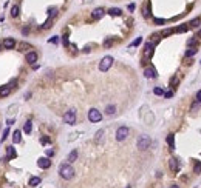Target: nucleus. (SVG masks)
I'll return each instance as SVG.
<instances>
[{"label":"nucleus","mask_w":201,"mask_h":188,"mask_svg":"<svg viewBox=\"0 0 201 188\" xmlns=\"http://www.w3.org/2000/svg\"><path fill=\"white\" fill-rule=\"evenodd\" d=\"M59 174H60L62 179L70 181V179L74 177V170L70 163H64V165H60V168H59Z\"/></svg>","instance_id":"f257e3e1"},{"label":"nucleus","mask_w":201,"mask_h":188,"mask_svg":"<svg viewBox=\"0 0 201 188\" xmlns=\"http://www.w3.org/2000/svg\"><path fill=\"white\" fill-rule=\"evenodd\" d=\"M88 120L93 123H96V122H101L102 120V114H101V111L99 110H96V108H91L90 111H88Z\"/></svg>","instance_id":"f03ea898"},{"label":"nucleus","mask_w":201,"mask_h":188,"mask_svg":"<svg viewBox=\"0 0 201 188\" xmlns=\"http://www.w3.org/2000/svg\"><path fill=\"white\" fill-rule=\"evenodd\" d=\"M111 65H113V57H111V56H105L104 59L101 60V63H99V69L101 71H108L111 68Z\"/></svg>","instance_id":"7ed1b4c3"},{"label":"nucleus","mask_w":201,"mask_h":188,"mask_svg":"<svg viewBox=\"0 0 201 188\" xmlns=\"http://www.w3.org/2000/svg\"><path fill=\"white\" fill-rule=\"evenodd\" d=\"M150 144H152L150 137H149V136H145V134L138 139V148H139V150H147V148L150 146Z\"/></svg>","instance_id":"20e7f679"},{"label":"nucleus","mask_w":201,"mask_h":188,"mask_svg":"<svg viewBox=\"0 0 201 188\" xmlns=\"http://www.w3.org/2000/svg\"><path fill=\"white\" fill-rule=\"evenodd\" d=\"M128 136V128L127 127H121L118 128V131H116V140L118 142H122V140H126Z\"/></svg>","instance_id":"39448f33"},{"label":"nucleus","mask_w":201,"mask_h":188,"mask_svg":"<svg viewBox=\"0 0 201 188\" xmlns=\"http://www.w3.org/2000/svg\"><path fill=\"white\" fill-rule=\"evenodd\" d=\"M64 120H65V123H68V125H74L76 123V111L74 110L67 111L64 116Z\"/></svg>","instance_id":"423d86ee"},{"label":"nucleus","mask_w":201,"mask_h":188,"mask_svg":"<svg viewBox=\"0 0 201 188\" xmlns=\"http://www.w3.org/2000/svg\"><path fill=\"white\" fill-rule=\"evenodd\" d=\"M37 165L42 170H47V168H50L51 167V160H50V157H40L39 160H37Z\"/></svg>","instance_id":"0eeeda50"},{"label":"nucleus","mask_w":201,"mask_h":188,"mask_svg":"<svg viewBox=\"0 0 201 188\" xmlns=\"http://www.w3.org/2000/svg\"><path fill=\"white\" fill-rule=\"evenodd\" d=\"M144 76H145L147 79H155L156 77V69L153 68V66H149V68H145Z\"/></svg>","instance_id":"6e6552de"},{"label":"nucleus","mask_w":201,"mask_h":188,"mask_svg":"<svg viewBox=\"0 0 201 188\" xmlns=\"http://www.w3.org/2000/svg\"><path fill=\"white\" fill-rule=\"evenodd\" d=\"M14 157H17V153H16L14 146H6V160L14 159Z\"/></svg>","instance_id":"1a4fd4ad"},{"label":"nucleus","mask_w":201,"mask_h":188,"mask_svg":"<svg viewBox=\"0 0 201 188\" xmlns=\"http://www.w3.org/2000/svg\"><path fill=\"white\" fill-rule=\"evenodd\" d=\"M169 167H170V170L173 173H178V170H180V165H178V160L175 157H172L170 160H169Z\"/></svg>","instance_id":"9d476101"},{"label":"nucleus","mask_w":201,"mask_h":188,"mask_svg":"<svg viewBox=\"0 0 201 188\" xmlns=\"http://www.w3.org/2000/svg\"><path fill=\"white\" fill-rule=\"evenodd\" d=\"M3 46H5L6 50H12V48L16 46V40H14V39H11V37L5 39V42H3Z\"/></svg>","instance_id":"9b49d317"},{"label":"nucleus","mask_w":201,"mask_h":188,"mask_svg":"<svg viewBox=\"0 0 201 188\" xmlns=\"http://www.w3.org/2000/svg\"><path fill=\"white\" fill-rule=\"evenodd\" d=\"M104 14H105L104 8H96V10L93 11V14H91V16H93V19H96V20H97V19H101V17L104 16Z\"/></svg>","instance_id":"f8f14e48"},{"label":"nucleus","mask_w":201,"mask_h":188,"mask_svg":"<svg viewBox=\"0 0 201 188\" xmlns=\"http://www.w3.org/2000/svg\"><path fill=\"white\" fill-rule=\"evenodd\" d=\"M152 54H153V45L152 43H145V51H144V56L149 59V57H152Z\"/></svg>","instance_id":"ddd939ff"},{"label":"nucleus","mask_w":201,"mask_h":188,"mask_svg":"<svg viewBox=\"0 0 201 188\" xmlns=\"http://www.w3.org/2000/svg\"><path fill=\"white\" fill-rule=\"evenodd\" d=\"M26 62H29V63H34V62H37V54H36L34 51H29L28 54H26Z\"/></svg>","instance_id":"4468645a"},{"label":"nucleus","mask_w":201,"mask_h":188,"mask_svg":"<svg viewBox=\"0 0 201 188\" xmlns=\"http://www.w3.org/2000/svg\"><path fill=\"white\" fill-rule=\"evenodd\" d=\"M20 140H22V133L19 129H16V131L12 133V142H14V144H19Z\"/></svg>","instance_id":"2eb2a0df"},{"label":"nucleus","mask_w":201,"mask_h":188,"mask_svg":"<svg viewBox=\"0 0 201 188\" xmlns=\"http://www.w3.org/2000/svg\"><path fill=\"white\" fill-rule=\"evenodd\" d=\"M167 144L170 146V150H175V134H169L167 136Z\"/></svg>","instance_id":"dca6fc26"},{"label":"nucleus","mask_w":201,"mask_h":188,"mask_svg":"<svg viewBox=\"0 0 201 188\" xmlns=\"http://www.w3.org/2000/svg\"><path fill=\"white\" fill-rule=\"evenodd\" d=\"M76 159H78V151H76V150H73V151H71V153L68 154V157H67V160H68L70 163H73Z\"/></svg>","instance_id":"f3484780"},{"label":"nucleus","mask_w":201,"mask_h":188,"mask_svg":"<svg viewBox=\"0 0 201 188\" xmlns=\"http://www.w3.org/2000/svg\"><path fill=\"white\" fill-rule=\"evenodd\" d=\"M196 51H198V50H196V46L195 48H187V51H186V54H184V57H187V59H189V57H192V56H195L196 54Z\"/></svg>","instance_id":"a211bd4d"},{"label":"nucleus","mask_w":201,"mask_h":188,"mask_svg":"<svg viewBox=\"0 0 201 188\" xmlns=\"http://www.w3.org/2000/svg\"><path fill=\"white\" fill-rule=\"evenodd\" d=\"M10 93H11V88L8 87V85H6V87H3V88H0V97H6Z\"/></svg>","instance_id":"6ab92c4d"},{"label":"nucleus","mask_w":201,"mask_h":188,"mask_svg":"<svg viewBox=\"0 0 201 188\" xmlns=\"http://www.w3.org/2000/svg\"><path fill=\"white\" fill-rule=\"evenodd\" d=\"M108 14L113 16V17H118V16L122 14V11H121L119 8H111V10H108Z\"/></svg>","instance_id":"aec40b11"},{"label":"nucleus","mask_w":201,"mask_h":188,"mask_svg":"<svg viewBox=\"0 0 201 188\" xmlns=\"http://www.w3.org/2000/svg\"><path fill=\"white\" fill-rule=\"evenodd\" d=\"M105 113L108 114V116H113V114L116 113V106H115V105H108V106L105 108Z\"/></svg>","instance_id":"412c9836"},{"label":"nucleus","mask_w":201,"mask_h":188,"mask_svg":"<svg viewBox=\"0 0 201 188\" xmlns=\"http://www.w3.org/2000/svg\"><path fill=\"white\" fill-rule=\"evenodd\" d=\"M31 129H33V123H31V120H28V122H25V127H23V131L26 134L31 133Z\"/></svg>","instance_id":"4be33fe9"},{"label":"nucleus","mask_w":201,"mask_h":188,"mask_svg":"<svg viewBox=\"0 0 201 188\" xmlns=\"http://www.w3.org/2000/svg\"><path fill=\"white\" fill-rule=\"evenodd\" d=\"M39 183H40V177H36V176H34V177L29 179V185H31V187H37Z\"/></svg>","instance_id":"5701e85b"},{"label":"nucleus","mask_w":201,"mask_h":188,"mask_svg":"<svg viewBox=\"0 0 201 188\" xmlns=\"http://www.w3.org/2000/svg\"><path fill=\"white\" fill-rule=\"evenodd\" d=\"M142 14H144L145 19H149L150 17V5L147 3V6H144V10H142Z\"/></svg>","instance_id":"b1692460"},{"label":"nucleus","mask_w":201,"mask_h":188,"mask_svg":"<svg viewBox=\"0 0 201 188\" xmlns=\"http://www.w3.org/2000/svg\"><path fill=\"white\" fill-rule=\"evenodd\" d=\"M19 12H20V10H19V6H17V5H14L11 8V16L12 17H17V16H19Z\"/></svg>","instance_id":"393cba45"},{"label":"nucleus","mask_w":201,"mask_h":188,"mask_svg":"<svg viewBox=\"0 0 201 188\" xmlns=\"http://www.w3.org/2000/svg\"><path fill=\"white\" fill-rule=\"evenodd\" d=\"M187 28H189V26H186V25H181V26H176V28L173 29V31H175V33H186V31H187Z\"/></svg>","instance_id":"a878e982"},{"label":"nucleus","mask_w":201,"mask_h":188,"mask_svg":"<svg viewBox=\"0 0 201 188\" xmlns=\"http://www.w3.org/2000/svg\"><path fill=\"white\" fill-rule=\"evenodd\" d=\"M19 48H20L19 51H26V50H29L31 46H29L28 43H25V42H23V43H19Z\"/></svg>","instance_id":"bb28decb"},{"label":"nucleus","mask_w":201,"mask_h":188,"mask_svg":"<svg viewBox=\"0 0 201 188\" xmlns=\"http://www.w3.org/2000/svg\"><path fill=\"white\" fill-rule=\"evenodd\" d=\"M200 22H201V20H200V17H198V19H195V20H192V22H190V23H189V25L192 26V28H196V26H198V25H200Z\"/></svg>","instance_id":"cd10ccee"},{"label":"nucleus","mask_w":201,"mask_h":188,"mask_svg":"<svg viewBox=\"0 0 201 188\" xmlns=\"http://www.w3.org/2000/svg\"><path fill=\"white\" fill-rule=\"evenodd\" d=\"M153 93L156 94V96H164V91H163L161 88H158V87H156V88L153 89Z\"/></svg>","instance_id":"c85d7f7f"},{"label":"nucleus","mask_w":201,"mask_h":188,"mask_svg":"<svg viewBox=\"0 0 201 188\" xmlns=\"http://www.w3.org/2000/svg\"><path fill=\"white\" fill-rule=\"evenodd\" d=\"M51 22H53V17H50V19H48L47 22H45V23H43V28H50V26H51Z\"/></svg>","instance_id":"c756f323"},{"label":"nucleus","mask_w":201,"mask_h":188,"mask_svg":"<svg viewBox=\"0 0 201 188\" xmlns=\"http://www.w3.org/2000/svg\"><path fill=\"white\" fill-rule=\"evenodd\" d=\"M195 173H201V162H195Z\"/></svg>","instance_id":"7c9ffc66"},{"label":"nucleus","mask_w":201,"mask_h":188,"mask_svg":"<svg viewBox=\"0 0 201 188\" xmlns=\"http://www.w3.org/2000/svg\"><path fill=\"white\" fill-rule=\"evenodd\" d=\"M111 45H113V40H111V39H107L105 42H104V46H105V48H108V46H111Z\"/></svg>","instance_id":"2f4dec72"},{"label":"nucleus","mask_w":201,"mask_h":188,"mask_svg":"<svg viewBox=\"0 0 201 188\" xmlns=\"http://www.w3.org/2000/svg\"><path fill=\"white\" fill-rule=\"evenodd\" d=\"M50 43H54V45H57V43H59V37H57V35H54L53 39H50Z\"/></svg>","instance_id":"473e14b6"},{"label":"nucleus","mask_w":201,"mask_h":188,"mask_svg":"<svg viewBox=\"0 0 201 188\" xmlns=\"http://www.w3.org/2000/svg\"><path fill=\"white\" fill-rule=\"evenodd\" d=\"M8 134H10V129L6 128V129H5V133H3V136H2V142H5V139L8 137Z\"/></svg>","instance_id":"72a5a7b5"},{"label":"nucleus","mask_w":201,"mask_h":188,"mask_svg":"<svg viewBox=\"0 0 201 188\" xmlns=\"http://www.w3.org/2000/svg\"><path fill=\"white\" fill-rule=\"evenodd\" d=\"M141 42H142V39H141V37H138V39L135 40V42H133V43H132V46H138V45H139Z\"/></svg>","instance_id":"f704fd0d"},{"label":"nucleus","mask_w":201,"mask_h":188,"mask_svg":"<svg viewBox=\"0 0 201 188\" xmlns=\"http://www.w3.org/2000/svg\"><path fill=\"white\" fill-rule=\"evenodd\" d=\"M40 142H42L43 145H45V144H50V137H42V139H40Z\"/></svg>","instance_id":"c9c22d12"},{"label":"nucleus","mask_w":201,"mask_h":188,"mask_svg":"<svg viewBox=\"0 0 201 188\" xmlns=\"http://www.w3.org/2000/svg\"><path fill=\"white\" fill-rule=\"evenodd\" d=\"M195 99H196V102H198V104H201V89H200L198 93H196V97H195Z\"/></svg>","instance_id":"e433bc0d"},{"label":"nucleus","mask_w":201,"mask_h":188,"mask_svg":"<svg viewBox=\"0 0 201 188\" xmlns=\"http://www.w3.org/2000/svg\"><path fill=\"white\" fill-rule=\"evenodd\" d=\"M172 96H173V93H172V91H167V93H164V97H166V99H170Z\"/></svg>","instance_id":"4c0bfd02"},{"label":"nucleus","mask_w":201,"mask_h":188,"mask_svg":"<svg viewBox=\"0 0 201 188\" xmlns=\"http://www.w3.org/2000/svg\"><path fill=\"white\" fill-rule=\"evenodd\" d=\"M173 33V29H166V31H163V35H170Z\"/></svg>","instance_id":"58836bf2"},{"label":"nucleus","mask_w":201,"mask_h":188,"mask_svg":"<svg viewBox=\"0 0 201 188\" xmlns=\"http://www.w3.org/2000/svg\"><path fill=\"white\" fill-rule=\"evenodd\" d=\"M176 83H178V77H172V80H170V85H173V87H175Z\"/></svg>","instance_id":"ea45409f"},{"label":"nucleus","mask_w":201,"mask_h":188,"mask_svg":"<svg viewBox=\"0 0 201 188\" xmlns=\"http://www.w3.org/2000/svg\"><path fill=\"white\" fill-rule=\"evenodd\" d=\"M164 22H166V20H163V19H155V23L156 25H163Z\"/></svg>","instance_id":"a19ab883"},{"label":"nucleus","mask_w":201,"mask_h":188,"mask_svg":"<svg viewBox=\"0 0 201 188\" xmlns=\"http://www.w3.org/2000/svg\"><path fill=\"white\" fill-rule=\"evenodd\" d=\"M187 45H189V46H192V45H195V46H196V42H195V39H190L189 42H187Z\"/></svg>","instance_id":"79ce46f5"},{"label":"nucleus","mask_w":201,"mask_h":188,"mask_svg":"<svg viewBox=\"0 0 201 188\" xmlns=\"http://www.w3.org/2000/svg\"><path fill=\"white\" fill-rule=\"evenodd\" d=\"M53 154H54V151H53V150H47V156H48V157H51Z\"/></svg>","instance_id":"37998d69"},{"label":"nucleus","mask_w":201,"mask_h":188,"mask_svg":"<svg viewBox=\"0 0 201 188\" xmlns=\"http://www.w3.org/2000/svg\"><path fill=\"white\" fill-rule=\"evenodd\" d=\"M14 85H16V80H11V82H10V85H8V87H10V88H12V87H14Z\"/></svg>","instance_id":"c03bdc74"},{"label":"nucleus","mask_w":201,"mask_h":188,"mask_svg":"<svg viewBox=\"0 0 201 188\" xmlns=\"http://www.w3.org/2000/svg\"><path fill=\"white\" fill-rule=\"evenodd\" d=\"M133 10H135V5H133V3H132V5H128V11H133Z\"/></svg>","instance_id":"a18cd8bd"},{"label":"nucleus","mask_w":201,"mask_h":188,"mask_svg":"<svg viewBox=\"0 0 201 188\" xmlns=\"http://www.w3.org/2000/svg\"><path fill=\"white\" fill-rule=\"evenodd\" d=\"M28 33H29V29H28V28H23V34L26 35V34H28Z\"/></svg>","instance_id":"49530a36"},{"label":"nucleus","mask_w":201,"mask_h":188,"mask_svg":"<svg viewBox=\"0 0 201 188\" xmlns=\"http://www.w3.org/2000/svg\"><path fill=\"white\" fill-rule=\"evenodd\" d=\"M170 188H180V187L178 185H170Z\"/></svg>","instance_id":"de8ad7c7"},{"label":"nucleus","mask_w":201,"mask_h":188,"mask_svg":"<svg viewBox=\"0 0 201 188\" xmlns=\"http://www.w3.org/2000/svg\"><path fill=\"white\" fill-rule=\"evenodd\" d=\"M198 37H201V31H200V33H198Z\"/></svg>","instance_id":"09e8293b"},{"label":"nucleus","mask_w":201,"mask_h":188,"mask_svg":"<svg viewBox=\"0 0 201 188\" xmlns=\"http://www.w3.org/2000/svg\"><path fill=\"white\" fill-rule=\"evenodd\" d=\"M127 188H130V185H128V187H127Z\"/></svg>","instance_id":"8fccbe9b"},{"label":"nucleus","mask_w":201,"mask_h":188,"mask_svg":"<svg viewBox=\"0 0 201 188\" xmlns=\"http://www.w3.org/2000/svg\"><path fill=\"white\" fill-rule=\"evenodd\" d=\"M0 48H2V45H0Z\"/></svg>","instance_id":"3c124183"}]
</instances>
